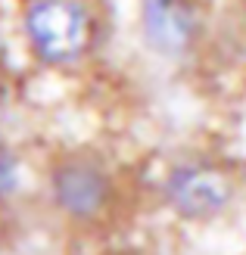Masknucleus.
<instances>
[{
  "instance_id": "obj_6",
  "label": "nucleus",
  "mask_w": 246,
  "mask_h": 255,
  "mask_svg": "<svg viewBox=\"0 0 246 255\" xmlns=\"http://www.w3.org/2000/svg\"><path fill=\"white\" fill-rule=\"evenodd\" d=\"M234 16H237V28H240V34L246 37V0H237Z\"/></svg>"
},
{
  "instance_id": "obj_4",
  "label": "nucleus",
  "mask_w": 246,
  "mask_h": 255,
  "mask_svg": "<svg viewBox=\"0 0 246 255\" xmlns=\"http://www.w3.org/2000/svg\"><path fill=\"white\" fill-rule=\"evenodd\" d=\"M50 184H53L56 202L75 218L97 215L106 206V196H109V177L103 174V168L84 159H69L56 165Z\"/></svg>"
},
{
  "instance_id": "obj_1",
  "label": "nucleus",
  "mask_w": 246,
  "mask_h": 255,
  "mask_svg": "<svg viewBox=\"0 0 246 255\" xmlns=\"http://www.w3.org/2000/svg\"><path fill=\"white\" fill-rule=\"evenodd\" d=\"M12 25L37 66L69 72L106 44L109 9L103 0H12Z\"/></svg>"
},
{
  "instance_id": "obj_2",
  "label": "nucleus",
  "mask_w": 246,
  "mask_h": 255,
  "mask_svg": "<svg viewBox=\"0 0 246 255\" xmlns=\"http://www.w3.org/2000/svg\"><path fill=\"white\" fill-rule=\"evenodd\" d=\"M144 50L168 66L197 59L209 44V0H131Z\"/></svg>"
},
{
  "instance_id": "obj_5",
  "label": "nucleus",
  "mask_w": 246,
  "mask_h": 255,
  "mask_svg": "<svg viewBox=\"0 0 246 255\" xmlns=\"http://www.w3.org/2000/svg\"><path fill=\"white\" fill-rule=\"evenodd\" d=\"M19 184V168H16V159L6 146H0V196H9Z\"/></svg>"
},
{
  "instance_id": "obj_3",
  "label": "nucleus",
  "mask_w": 246,
  "mask_h": 255,
  "mask_svg": "<svg viewBox=\"0 0 246 255\" xmlns=\"http://www.w3.org/2000/svg\"><path fill=\"white\" fill-rule=\"evenodd\" d=\"M165 196L187 218H203V215H212L228 202L231 184L212 165H181L168 174Z\"/></svg>"
}]
</instances>
